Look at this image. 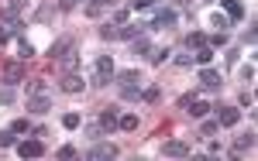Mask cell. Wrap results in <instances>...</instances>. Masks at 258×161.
<instances>
[{
    "mask_svg": "<svg viewBox=\"0 0 258 161\" xmlns=\"http://www.w3.org/2000/svg\"><path fill=\"white\" fill-rule=\"evenodd\" d=\"M114 76V59L110 55H100L97 65H93V86H107Z\"/></svg>",
    "mask_w": 258,
    "mask_h": 161,
    "instance_id": "6da1fadb",
    "label": "cell"
},
{
    "mask_svg": "<svg viewBox=\"0 0 258 161\" xmlns=\"http://www.w3.org/2000/svg\"><path fill=\"white\" fill-rule=\"evenodd\" d=\"M18 154L21 158H41V154H45V144H41L38 137H28V141L18 144Z\"/></svg>",
    "mask_w": 258,
    "mask_h": 161,
    "instance_id": "7a4b0ae2",
    "label": "cell"
},
{
    "mask_svg": "<svg viewBox=\"0 0 258 161\" xmlns=\"http://www.w3.org/2000/svg\"><path fill=\"white\" fill-rule=\"evenodd\" d=\"M86 158L90 161H110V158H117V147H114V144H93V147L86 151Z\"/></svg>",
    "mask_w": 258,
    "mask_h": 161,
    "instance_id": "3957f363",
    "label": "cell"
},
{
    "mask_svg": "<svg viewBox=\"0 0 258 161\" xmlns=\"http://www.w3.org/2000/svg\"><path fill=\"white\" fill-rule=\"evenodd\" d=\"M83 86H86V82H83L80 72H66V76H62V82H59L62 93H83Z\"/></svg>",
    "mask_w": 258,
    "mask_h": 161,
    "instance_id": "277c9868",
    "label": "cell"
},
{
    "mask_svg": "<svg viewBox=\"0 0 258 161\" xmlns=\"http://www.w3.org/2000/svg\"><path fill=\"white\" fill-rule=\"evenodd\" d=\"M238 120H241V110H234V106H217V123L220 127H234Z\"/></svg>",
    "mask_w": 258,
    "mask_h": 161,
    "instance_id": "5b68a950",
    "label": "cell"
},
{
    "mask_svg": "<svg viewBox=\"0 0 258 161\" xmlns=\"http://www.w3.org/2000/svg\"><path fill=\"white\" fill-rule=\"evenodd\" d=\"M162 154H165V158H189V144L186 141H169L162 147Z\"/></svg>",
    "mask_w": 258,
    "mask_h": 161,
    "instance_id": "8992f818",
    "label": "cell"
},
{
    "mask_svg": "<svg viewBox=\"0 0 258 161\" xmlns=\"http://www.w3.org/2000/svg\"><path fill=\"white\" fill-rule=\"evenodd\" d=\"M200 86L203 89H220V72H214V69H200Z\"/></svg>",
    "mask_w": 258,
    "mask_h": 161,
    "instance_id": "52a82bcc",
    "label": "cell"
},
{
    "mask_svg": "<svg viewBox=\"0 0 258 161\" xmlns=\"http://www.w3.org/2000/svg\"><path fill=\"white\" fill-rule=\"evenodd\" d=\"M28 110H31V113H48V110H52V100H48L45 93H38V96H28Z\"/></svg>",
    "mask_w": 258,
    "mask_h": 161,
    "instance_id": "ba28073f",
    "label": "cell"
},
{
    "mask_svg": "<svg viewBox=\"0 0 258 161\" xmlns=\"http://www.w3.org/2000/svg\"><path fill=\"white\" fill-rule=\"evenodd\" d=\"M117 79H120V86H124V89H141V72H138V69H127V72H120Z\"/></svg>",
    "mask_w": 258,
    "mask_h": 161,
    "instance_id": "9c48e42d",
    "label": "cell"
},
{
    "mask_svg": "<svg viewBox=\"0 0 258 161\" xmlns=\"http://www.w3.org/2000/svg\"><path fill=\"white\" fill-rule=\"evenodd\" d=\"M251 147H255V130L241 134L238 141H234V158H238V154H244V151H251Z\"/></svg>",
    "mask_w": 258,
    "mask_h": 161,
    "instance_id": "30bf717a",
    "label": "cell"
},
{
    "mask_svg": "<svg viewBox=\"0 0 258 161\" xmlns=\"http://www.w3.org/2000/svg\"><path fill=\"white\" fill-rule=\"evenodd\" d=\"M4 79H7V82H21V79H24V65H21V62H7Z\"/></svg>",
    "mask_w": 258,
    "mask_h": 161,
    "instance_id": "8fae6325",
    "label": "cell"
},
{
    "mask_svg": "<svg viewBox=\"0 0 258 161\" xmlns=\"http://www.w3.org/2000/svg\"><path fill=\"white\" fill-rule=\"evenodd\" d=\"M220 4H224V11H227V18H231V21H241V18H244V7H241L238 0H220Z\"/></svg>",
    "mask_w": 258,
    "mask_h": 161,
    "instance_id": "7c38bea8",
    "label": "cell"
},
{
    "mask_svg": "<svg viewBox=\"0 0 258 161\" xmlns=\"http://www.w3.org/2000/svg\"><path fill=\"white\" fill-rule=\"evenodd\" d=\"M76 62H80V55H76V45H69V48L62 52V65H66L69 72H76Z\"/></svg>",
    "mask_w": 258,
    "mask_h": 161,
    "instance_id": "4fadbf2b",
    "label": "cell"
},
{
    "mask_svg": "<svg viewBox=\"0 0 258 161\" xmlns=\"http://www.w3.org/2000/svg\"><path fill=\"white\" fill-rule=\"evenodd\" d=\"M107 7H114V0H90V7H86V14L90 18H100Z\"/></svg>",
    "mask_w": 258,
    "mask_h": 161,
    "instance_id": "5bb4252c",
    "label": "cell"
},
{
    "mask_svg": "<svg viewBox=\"0 0 258 161\" xmlns=\"http://www.w3.org/2000/svg\"><path fill=\"white\" fill-rule=\"evenodd\" d=\"M138 35H145V28L141 24H120V31H117V38H138Z\"/></svg>",
    "mask_w": 258,
    "mask_h": 161,
    "instance_id": "9a60e30c",
    "label": "cell"
},
{
    "mask_svg": "<svg viewBox=\"0 0 258 161\" xmlns=\"http://www.w3.org/2000/svg\"><path fill=\"white\" fill-rule=\"evenodd\" d=\"M100 127H103V130H107V134H110V130H114V127H117V113H114V110H103V113H100Z\"/></svg>",
    "mask_w": 258,
    "mask_h": 161,
    "instance_id": "2e32d148",
    "label": "cell"
},
{
    "mask_svg": "<svg viewBox=\"0 0 258 161\" xmlns=\"http://www.w3.org/2000/svg\"><path fill=\"white\" fill-rule=\"evenodd\" d=\"M117 127L120 130H138V113H124V117H117Z\"/></svg>",
    "mask_w": 258,
    "mask_h": 161,
    "instance_id": "e0dca14e",
    "label": "cell"
},
{
    "mask_svg": "<svg viewBox=\"0 0 258 161\" xmlns=\"http://www.w3.org/2000/svg\"><path fill=\"white\" fill-rule=\"evenodd\" d=\"M155 28H165V24H176V11H159V14H155Z\"/></svg>",
    "mask_w": 258,
    "mask_h": 161,
    "instance_id": "ac0fdd59",
    "label": "cell"
},
{
    "mask_svg": "<svg viewBox=\"0 0 258 161\" xmlns=\"http://www.w3.org/2000/svg\"><path fill=\"white\" fill-rule=\"evenodd\" d=\"M193 59H197L200 65H210V59H214V48H210V45H200V48H197V55H193Z\"/></svg>",
    "mask_w": 258,
    "mask_h": 161,
    "instance_id": "d6986e66",
    "label": "cell"
},
{
    "mask_svg": "<svg viewBox=\"0 0 258 161\" xmlns=\"http://www.w3.org/2000/svg\"><path fill=\"white\" fill-rule=\"evenodd\" d=\"M148 48H152V45H148V38H145V35H138V38H131V52H135V55H145Z\"/></svg>",
    "mask_w": 258,
    "mask_h": 161,
    "instance_id": "ffe728a7",
    "label": "cell"
},
{
    "mask_svg": "<svg viewBox=\"0 0 258 161\" xmlns=\"http://www.w3.org/2000/svg\"><path fill=\"white\" fill-rule=\"evenodd\" d=\"M83 130H86V137H90V141H100V137H107V130H103L100 123H86Z\"/></svg>",
    "mask_w": 258,
    "mask_h": 161,
    "instance_id": "44dd1931",
    "label": "cell"
},
{
    "mask_svg": "<svg viewBox=\"0 0 258 161\" xmlns=\"http://www.w3.org/2000/svg\"><path fill=\"white\" fill-rule=\"evenodd\" d=\"M80 123H83L80 113H62V127H66V130H76Z\"/></svg>",
    "mask_w": 258,
    "mask_h": 161,
    "instance_id": "7402d4cb",
    "label": "cell"
},
{
    "mask_svg": "<svg viewBox=\"0 0 258 161\" xmlns=\"http://www.w3.org/2000/svg\"><path fill=\"white\" fill-rule=\"evenodd\" d=\"M189 106H193L189 113H193L197 120H200V117H207V113H210V103H203V100H193V103H189Z\"/></svg>",
    "mask_w": 258,
    "mask_h": 161,
    "instance_id": "603a6c76",
    "label": "cell"
},
{
    "mask_svg": "<svg viewBox=\"0 0 258 161\" xmlns=\"http://www.w3.org/2000/svg\"><path fill=\"white\" fill-rule=\"evenodd\" d=\"M11 144H18V134L7 127V130H0V147H11Z\"/></svg>",
    "mask_w": 258,
    "mask_h": 161,
    "instance_id": "cb8c5ba5",
    "label": "cell"
},
{
    "mask_svg": "<svg viewBox=\"0 0 258 161\" xmlns=\"http://www.w3.org/2000/svg\"><path fill=\"white\" fill-rule=\"evenodd\" d=\"M59 158L62 161H73V158H80V151H76L73 144H66V147H59Z\"/></svg>",
    "mask_w": 258,
    "mask_h": 161,
    "instance_id": "d4e9b609",
    "label": "cell"
},
{
    "mask_svg": "<svg viewBox=\"0 0 258 161\" xmlns=\"http://www.w3.org/2000/svg\"><path fill=\"white\" fill-rule=\"evenodd\" d=\"M169 55H172L169 48H155V52H152V65H162V62L169 59Z\"/></svg>",
    "mask_w": 258,
    "mask_h": 161,
    "instance_id": "484cf974",
    "label": "cell"
},
{
    "mask_svg": "<svg viewBox=\"0 0 258 161\" xmlns=\"http://www.w3.org/2000/svg\"><path fill=\"white\" fill-rule=\"evenodd\" d=\"M100 38H103V41H114V38H117V28H114V24H103V28H100Z\"/></svg>",
    "mask_w": 258,
    "mask_h": 161,
    "instance_id": "4316f807",
    "label": "cell"
},
{
    "mask_svg": "<svg viewBox=\"0 0 258 161\" xmlns=\"http://www.w3.org/2000/svg\"><path fill=\"white\" fill-rule=\"evenodd\" d=\"M31 55H35V45L28 38H21V59H31Z\"/></svg>",
    "mask_w": 258,
    "mask_h": 161,
    "instance_id": "83f0119b",
    "label": "cell"
},
{
    "mask_svg": "<svg viewBox=\"0 0 258 161\" xmlns=\"http://www.w3.org/2000/svg\"><path fill=\"white\" fill-rule=\"evenodd\" d=\"M186 45H189V48H200V45H207V38H203L200 31H193V35L186 38Z\"/></svg>",
    "mask_w": 258,
    "mask_h": 161,
    "instance_id": "f1b7e54d",
    "label": "cell"
},
{
    "mask_svg": "<svg viewBox=\"0 0 258 161\" xmlns=\"http://www.w3.org/2000/svg\"><path fill=\"white\" fill-rule=\"evenodd\" d=\"M141 100H145V103H159V86L145 89V93H141Z\"/></svg>",
    "mask_w": 258,
    "mask_h": 161,
    "instance_id": "f546056e",
    "label": "cell"
},
{
    "mask_svg": "<svg viewBox=\"0 0 258 161\" xmlns=\"http://www.w3.org/2000/svg\"><path fill=\"white\" fill-rule=\"evenodd\" d=\"M69 45H73V41H55V45H52V59H62V52H66Z\"/></svg>",
    "mask_w": 258,
    "mask_h": 161,
    "instance_id": "4dcf8cb0",
    "label": "cell"
},
{
    "mask_svg": "<svg viewBox=\"0 0 258 161\" xmlns=\"http://www.w3.org/2000/svg\"><path fill=\"white\" fill-rule=\"evenodd\" d=\"M214 28H217V31H227V28H231V18H220V14H214Z\"/></svg>",
    "mask_w": 258,
    "mask_h": 161,
    "instance_id": "1f68e13d",
    "label": "cell"
},
{
    "mask_svg": "<svg viewBox=\"0 0 258 161\" xmlns=\"http://www.w3.org/2000/svg\"><path fill=\"white\" fill-rule=\"evenodd\" d=\"M0 103H4V106H7V103H14V89H11V86H4V89H0Z\"/></svg>",
    "mask_w": 258,
    "mask_h": 161,
    "instance_id": "d6a6232c",
    "label": "cell"
},
{
    "mask_svg": "<svg viewBox=\"0 0 258 161\" xmlns=\"http://www.w3.org/2000/svg\"><path fill=\"white\" fill-rule=\"evenodd\" d=\"M224 41H227V31H217V35H214V38H210V48H220V45H224Z\"/></svg>",
    "mask_w": 258,
    "mask_h": 161,
    "instance_id": "836d02e7",
    "label": "cell"
},
{
    "mask_svg": "<svg viewBox=\"0 0 258 161\" xmlns=\"http://www.w3.org/2000/svg\"><path fill=\"white\" fill-rule=\"evenodd\" d=\"M11 130H14V134H28V120H14V123H11Z\"/></svg>",
    "mask_w": 258,
    "mask_h": 161,
    "instance_id": "e575fe53",
    "label": "cell"
},
{
    "mask_svg": "<svg viewBox=\"0 0 258 161\" xmlns=\"http://www.w3.org/2000/svg\"><path fill=\"white\" fill-rule=\"evenodd\" d=\"M241 79H244V82L255 79V65H244V69H241Z\"/></svg>",
    "mask_w": 258,
    "mask_h": 161,
    "instance_id": "d590c367",
    "label": "cell"
},
{
    "mask_svg": "<svg viewBox=\"0 0 258 161\" xmlns=\"http://www.w3.org/2000/svg\"><path fill=\"white\" fill-rule=\"evenodd\" d=\"M120 24H127V11H117L114 14V28H120Z\"/></svg>",
    "mask_w": 258,
    "mask_h": 161,
    "instance_id": "8d00e7d4",
    "label": "cell"
},
{
    "mask_svg": "<svg viewBox=\"0 0 258 161\" xmlns=\"http://www.w3.org/2000/svg\"><path fill=\"white\" fill-rule=\"evenodd\" d=\"M124 100H141V89H124Z\"/></svg>",
    "mask_w": 258,
    "mask_h": 161,
    "instance_id": "74e56055",
    "label": "cell"
},
{
    "mask_svg": "<svg viewBox=\"0 0 258 161\" xmlns=\"http://www.w3.org/2000/svg\"><path fill=\"white\" fill-rule=\"evenodd\" d=\"M7 38H11V28H4V24H0V45H4Z\"/></svg>",
    "mask_w": 258,
    "mask_h": 161,
    "instance_id": "f35d334b",
    "label": "cell"
}]
</instances>
